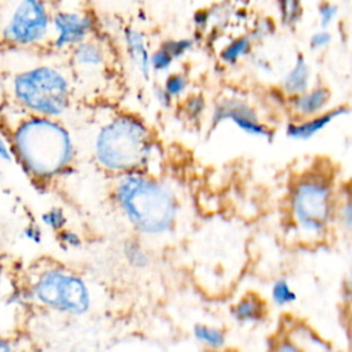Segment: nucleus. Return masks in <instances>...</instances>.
<instances>
[{"label":"nucleus","mask_w":352,"mask_h":352,"mask_svg":"<svg viewBox=\"0 0 352 352\" xmlns=\"http://www.w3.org/2000/svg\"><path fill=\"white\" fill-rule=\"evenodd\" d=\"M116 201L128 221L142 234H168L177 216L172 191L153 179L128 175L116 187Z\"/></svg>","instance_id":"2"},{"label":"nucleus","mask_w":352,"mask_h":352,"mask_svg":"<svg viewBox=\"0 0 352 352\" xmlns=\"http://www.w3.org/2000/svg\"><path fill=\"white\" fill-rule=\"evenodd\" d=\"M279 21L286 28H296L302 19V0H276Z\"/></svg>","instance_id":"20"},{"label":"nucleus","mask_w":352,"mask_h":352,"mask_svg":"<svg viewBox=\"0 0 352 352\" xmlns=\"http://www.w3.org/2000/svg\"><path fill=\"white\" fill-rule=\"evenodd\" d=\"M184 104H186V114L191 118L199 117L205 110V99L201 95L190 96Z\"/></svg>","instance_id":"30"},{"label":"nucleus","mask_w":352,"mask_h":352,"mask_svg":"<svg viewBox=\"0 0 352 352\" xmlns=\"http://www.w3.org/2000/svg\"><path fill=\"white\" fill-rule=\"evenodd\" d=\"M192 336L198 344L210 352H223L227 348V331L220 326L195 323L192 326Z\"/></svg>","instance_id":"16"},{"label":"nucleus","mask_w":352,"mask_h":352,"mask_svg":"<svg viewBox=\"0 0 352 352\" xmlns=\"http://www.w3.org/2000/svg\"><path fill=\"white\" fill-rule=\"evenodd\" d=\"M336 224L346 234H352V188L338 194Z\"/></svg>","instance_id":"21"},{"label":"nucleus","mask_w":352,"mask_h":352,"mask_svg":"<svg viewBox=\"0 0 352 352\" xmlns=\"http://www.w3.org/2000/svg\"><path fill=\"white\" fill-rule=\"evenodd\" d=\"M224 121H231L249 136L271 140L275 135L274 129L260 120L257 110L239 96H226L214 104L210 117L212 126L216 128Z\"/></svg>","instance_id":"7"},{"label":"nucleus","mask_w":352,"mask_h":352,"mask_svg":"<svg viewBox=\"0 0 352 352\" xmlns=\"http://www.w3.org/2000/svg\"><path fill=\"white\" fill-rule=\"evenodd\" d=\"M48 14L40 0H21L6 25V36L18 44H30L44 37Z\"/></svg>","instance_id":"8"},{"label":"nucleus","mask_w":352,"mask_h":352,"mask_svg":"<svg viewBox=\"0 0 352 352\" xmlns=\"http://www.w3.org/2000/svg\"><path fill=\"white\" fill-rule=\"evenodd\" d=\"M341 294H342V298L345 300V302H348L352 307V270H349L342 279Z\"/></svg>","instance_id":"32"},{"label":"nucleus","mask_w":352,"mask_h":352,"mask_svg":"<svg viewBox=\"0 0 352 352\" xmlns=\"http://www.w3.org/2000/svg\"><path fill=\"white\" fill-rule=\"evenodd\" d=\"M312 73L311 67L302 54H297L292 67L285 73L280 81V91L286 98L297 96L311 88Z\"/></svg>","instance_id":"14"},{"label":"nucleus","mask_w":352,"mask_h":352,"mask_svg":"<svg viewBox=\"0 0 352 352\" xmlns=\"http://www.w3.org/2000/svg\"><path fill=\"white\" fill-rule=\"evenodd\" d=\"M330 100L331 91L323 84H316L297 96L287 98V106L297 120H301L324 113L329 110Z\"/></svg>","instance_id":"11"},{"label":"nucleus","mask_w":352,"mask_h":352,"mask_svg":"<svg viewBox=\"0 0 352 352\" xmlns=\"http://www.w3.org/2000/svg\"><path fill=\"white\" fill-rule=\"evenodd\" d=\"M254 66H256L258 70L265 72V73H270V72L272 70L271 63H270L267 59H264V58H256V59H254Z\"/></svg>","instance_id":"36"},{"label":"nucleus","mask_w":352,"mask_h":352,"mask_svg":"<svg viewBox=\"0 0 352 352\" xmlns=\"http://www.w3.org/2000/svg\"><path fill=\"white\" fill-rule=\"evenodd\" d=\"M74 59L84 67L95 69L103 65L104 52L98 44L91 41H82L77 45L74 51Z\"/></svg>","instance_id":"19"},{"label":"nucleus","mask_w":352,"mask_h":352,"mask_svg":"<svg viewBox=\"0 0 352 352\" xmlns=\"http://www.w3.org/2000/svg\"><path fill=\"white\" fill-rule=\"evenodd\" d=\"M0 158L4 161H12V153L4 138L0 135Z\"/></svg>","instance_id":"34"},{"label":"nucleus","mask_w":352,"mask_h":352,"mask_svg":"<svg viewBox=\"0 0 352 352\" xmlns=\"http://www.w3.org/2000/svg\"><path fill=\"white\" fill-rule=\"evenodd\" d=\"M338 188L333 172L316 164L298 173L289 186L287 221L297 241H323L336 224Z\"/></svg>","instance_id":"1"},{"label":"nucleus","mask_w":352,"mask_h":352,"mask_svg":"<svg viewBox=\"0 0 352 352\" xmlns=\"http://www.w3.org/2000/svg\"><path fill=\"white\" fill-rule=\"evenodd\" d=\"M188 85V80L184 74L182 73H172L168 76L165 81V92L172 98V96H179L186 92Z\"/></svg>","instance_id":"24"},{"label":"nucleus","mask_w":352,"mask_h":352,"mask_svg":"<svg viewBox=\"0 0 352 352\" xmlns=\"http://www.w3.org/2000/svg\"><path fill=\"white\" fill-rule=\"evenodd\" d=\"M92 21L87 15L77 12H62L54 18V29L56 32L55 44L62 48L70 44H80L91 30Z\"/></svg>","instance_id":"12"},{"label":"nucleus","mask_w":352,"mask_h":352,"mask_svg":"<svg viewBox=\"0 0 352 352\" xmlns=\"http://www.w3.org/2000/svg\"><path fill=\"white\" fill-rule=\"evenodd\" d=\"M148 138L144 125L129 116L114 118L98 133L95 153L98 161L111 170H126L144 161Z\"/></svg>","instance_id":"4"},{"label":"nucleus","mask_w":352,"mask_h":352,"mask_svg":"<svg viewBox=\"0 0 352 352\" xmlns=\"http://www.w3.org/2000/svg\"><path fill=\"white\" fill-rule=\"evenodd\" d=\"M323 348V342L308 330L292 329L275 336L265 352H322Z\"/></svg>","instance_id":"13"},{"label":"nucleus","mask_w":352,"mask_h":352,"mask_svg":"<svg viewBox=\"0 0 352 352\" xmlns=\"http://www.w3.org/2000/svg\"><path fill=\"white\" fill-rule=\"evenodd\" d=\"M338 15V7L330 1H322L318 6V21L322 26V29L329 28L333 25Z\"/></svg>","instance_id":"26"},{"label":"nucleus","mask_w":352,"mask_h":352,"mask_svg":"<svg viewBox=\"0 0 352 352\" xmlns=\"http://www.w3.org/2000/svg\"><path fill=\"white\" fill-rule=\"evenodd\" d=\"M194 45V41L191 38H176V40H166L162 43V48L166 50L173 59H177L183 56L186 52H188Z\"/></svg>","instance_id":"25"},{"label":"nucleus","mask_w":352,"mask_h":352,"mask_svg":"<svg viewBox=\"0 0 352 352\" xmlns=\"http://www.w3.org/2000/svg\"><path fill=\"white\" fill-rule=\"evenodd\" d=\"M76 352H85V351H76Z\"/></svg>","instance_id":"39"},{"label":"nucleus","mask_w":352,"mask_h":352,"mask_svg":"<svg viewBox=\"0 0 352 352\" xmlns=\"http://www.w3.org/2000/svg\"><path fill=\"white\" fill-rule=\"evenodd\" d=\"M333 40V34L327 29H319L309 37V47L315 51L326 48Z\"/></svg>","instance_id":"29"},{"label":"nucleus","mask_w":352,"mask_h":352,"mask_svg":"<svg viewBox=\"0 0 352 352\" xmlns=\"http://www.w3.org/2000/svg\"><path fill=\"white\" fill-rule=\"evenodd\" d=\"M351 113V107L346 104L336 106L329 110H326L322 114L309 117V118H301V120H293L286 124L285 133L292 140H300L305 142L312 139L315 135L326 129L334 120L338 117H344Z\"/></svg>","instance_id":"9"},{"label":"nucleus","mask_w":352,"mask_h":352,"mask_svg":"<svg viewBox=\"0 0 352 352\" xmlns=\"http://www.w3.org/2000/svg\"><path fill=\"white\" fill-rule=\"evenodd\" d=\"M173 58L172 55L164 50L162 47H160L155 52H153L150 55V66L151 69L157 70V72H162V70H166L170 67V65L173 63Z\"/></svg>","instance_id":"27"},{"label":"nucleus","mask_w":352,"mask_h":352,"mask_svg":"<svg viewBox=\"0 0 352 352\" xmlns=\"http://www.w3.org/2000/svg\"><path fill=\"white\" fill-rule=\"evenodd\" d=\"M0 352H15L12 341L3 334H0Z\"/></svg>","instance_id":"35"},{"label":"nucleus","mask_w":352,"mask_h":352,"mask_svg":"<svg viewBox=\"0 0 352 352\" xmlns=\"http://www.w3.org/2000/svg\"><path fill=\"white\" fill-rule=\"evenodd\" d=\"M254 41L249 34H241L228 41L220 51V60L227 66L236 65L241 59L249 56L253 51Z\"/></svg>","instance_id":"18"},{"label":"nucleus","mask_w":352,"mask_h":352,"mask_svg":"<svg viewBox=\"0 0 352 352\" xmlns=\"http://www.w3.org/2000/svg\"><path fill=\"white\" fill-rule=\"evenodd\" d=\"M41 221L44 226H47L52 231L59 232V231L65 230V227L67 224V217L62 208L52 206L41 214Z\"/></svg>","instance_id":"23"},{"label":"nucleus","mask_w":352,"mask_h":352,"mask_svg":"<svg viewBox=\"0 0 352 352\" xmlns=\"http://www.w3.org/2000/svg\"><path fill=\"white\" fill-rule=\"evenodd\" d=\"M298 300V294L290 280L285 276H279L272 280L268 289V302L278 309H286L293 307Z\"/></svg>","instance_id":"17"},{"label":"nucleus","mask_w":352,"mask_h":352,"mask_svg":"<svg viewBox=\"0 0 352 352\" xmlns=\"http://www.w3.org/2000/svg\"><path fill=\"white\" fill-rule=\"evenodd\" d=\"M23 236L28 241L33 242V243H41L43 232H41V228L37 224H29L23 230Z\"/></svg>","instance_id":"33"},{"label":"nucleus","mask_w":352,"mask_h":352,"mask_svg":"<svg viewBox=\"0 0 352 352\" xmlns=\"http://www.w3.org/2000/svg\"><path fill=\"white\" fill-rule=\"evenodd\" d=\"M56 234H58V242L65 248H78L82 243L81 236L73 230L65 228Z\"/></svg>","instance_id":"31"},{"label":"nucleus","mask_w":352,"mask_h":352,"mask_svg":"<svg viewBox=\"0 0 352 352\" xmlns=\"http://www.w3.org/2000/svg\"><path fill=\"white\" fill-rule=\"evenodd\" d=\"M124 40L135 67L139 70V73L143 77L147 78L151 66H150V55H148L144 37L142 36L140 32L135 29H126L124 32Z\"/></svg>","instance_id":"15"},{"label":"nucleus","mask_w":352,"mask_h":352,"mask_svg":"<svg viewBox=\"0 0 352 352\" xmlns=\"http://www.w3.org/2000/svg\"><path fill=\"white\" fill-rule=\"evenodd\" d=\"M1 285H3V268L0 265V294H1Z\"/></svg>","instance_id":"38"},{"label":"nucleus","mask_w":352,"mask_h":352,"mask_svg":"<svg viewBox=\"0 0 352 352\" xmlns=\"http://www.w3.org/2000/svg\"><path fill=\"white\" fill-rule=\"evenodd\" d=\"M274 30H275V23L271 18H260L256 22L252 33H249V36L252 37L253 41H260L268 37L270 34H272Z\"/></svg>","instance_id":"28"},{"label":"nucleus","mask_w":352,"mask_h":352,"mask_svg":"<svg viewBox=\"0 0 352 352\" xmlns=\"http://www.w3.org/2000/svg\"><path fill=\"white\" fill-rule=\"evenodd\" d=\"M14 147L26 169L37 176L56 175L73 153L67 131L45 118L25 121L15 132Z\"/></svg>","instance_id":"3"},{"label":"nucleus","mask_w":352,"mask_h":352,"mask_svg":"<svg viewBox=\"0 0 352 352\" xmlns=\"http://www.w3.org/2000/svg\"><path fill=\"white\" fill-rule=\"evenodd\" d=\"M208 12L206 11H204V10H201V11H198L197 14H195V23L197 25H199V26H202V25H205L206 23V21H208Z\"/></svg>","instance_id":"37"},{"label":"nucleus","mask_w":352,"mask_h":352,"mask_svg":"<svg viewBox=\"0 0 352 352\" xmlns=\"http://www.w3.org/2000/svg\"><path fill=\"white\" fill-rule=\"evenodd\" d=\"M230 315L239 326H258L270 315V302L261 294L248 292L231 304Z\"/></svg>","instance_id":"10"},{"label":"nucleus","mask_w":352,"mask_h":352,"mask_svg":"<svg viewBox=\"0 0 352 352\" xmlns=\"http://www.w3.org/2000/svg\"><path fill=\"white\" fill-rule=\"evenodd\" d=\"M124 256L126 263L136 268V270H143L148 265L150 257L148 253L143 249V246L136 242V241H128L124 245Z\"/></svg>","instance_id":"22"},{"label":"nucleus","mask_w":352,"mask_h":352,"mask_svg":"<svg viewBox=\"0 0 352 352\" xmlns=\"http://www.w3.org/2000/svg\"><path fill=\"white\" fill-rule=\"evenodd\" d=\"M28 292L30 300L38 305L73 316L87 314L92 304L87 282L80 275L60 267H48L40 271Z\"/></svg>","instance_id":"5"},{"label":"nucleus","mask_w":352,"mask_h":352,"mask_svg":"<svg viewBox=\"0 0 352 352\" xmlns=\"http://www.w3.org/2000/svg\"><path fill=\"white\" fill-rule=\"evenodd\" d=\"M14 94L23 106L34 113L58 116L69 104L70 89L62 73L40 66L15 77Z\"/></svg>","instance_id":"6"}]
</instances>
